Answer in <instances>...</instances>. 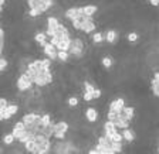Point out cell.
<instances>
[{
    "label": "cell",
    "mask_w": 159,
    "mask_h": 154,
    "mask_svg": "<svg viewBox=\"0 0 159 154\" xmlns=\"http://www.w3.org/2000/svg\"><path fill=\"white\" fill-rule=\"evenodd\" d=\"M16 86H17V89H19V92H27V90H30L31 86H33V81L30 79V77H29L26 72H23V74L19 77V79H17Z\"/></svg>",
    "instance_id": "cell-3"
},
{
    "label": "cell",
    "mask_w": 159,
    "mask_h": 154,
    "mask_svg": "<svg viewBox=\"0 0 159 154\" xmlns=\"http://www.w3.org/2000/svg\"><path fill=\"white\" fill-rule=\"evenodd\" d=\"M41 10L40 9H30V11H29V16L30 17H38V16H41Z\"/></svg>",
    "instance_id": "cell-27"
},
{
    "label": "cell",
    "mask_w": 159,
    "mask_h": 154,
    "mask_svg": "<svg viewBox=\"0 0 159 154\" xmlns=\"http://www.w3.org/2000/svg\"><path fill=\"white\" fill-rule=\"evenodd\" d=\"M158 140H159V139H158Z\"/></svg>",
    "instance_id": "cell-41"
},
{
    "label": "cell",
    "mask_w": 159,
    "mask_h": 154,
    "mask_svg": "<svg viewBox=\"0 0 159 154\" xmlns=\"http://www.w3.org/2000/svg\"><path fill=\"white\" fill-rule=\"evenodd\" d=\"M85 119H87L90 123H94V122H97V119H98V112L95 110L94 107H88L87 110H85Z\"/></svg>",
    "instance_id": "cell-8"
},
{
    "label": "cell",
    "mask_w": 159,
    "mask_h": 154,
    "mask_svg": "<svg viewBox=\"0 0 159 154\" xmlns=\"http://www.w3.org/2000/svg\"><path fill=\"white\" fill-rule=\"evenodd\" d=\"M16 140V137L13 136V133H9V134H6L3 137V143L4 144H7V146H10V144H13V141Z\"/></svg>",
    "instance_id": "cell-22"
},
{
    "label": "cell",
    "mask_w": 159,
    "mask_h": 154,
    "mask_svg": "<svg viewBox=\"0 0 159 154\" xmlns=\"http://www.w3.org/2000/svg\"><path fill=\"white\" fill-rule=\"evenodd\" d=\"M122 113L125 114V117L128 119L129 122L134 119V113H135V109L132 106H124V109H122Z\"/></svg>",
    "instance_id": "cell-14"
},
{
    "label": "cell",
    "mask_w": 159,
    "mask_h": 154,
    "mask_svg": "<svg viewBox=\"0 0 159 154\" xmlns=\"http://www.w3.org/2000/svg\"><path fill=\"white\" fill-rule=\"evenodd\" d=\"M68 129H70V124L64 120L57 122V123L54 124V131H65V133H67Z\"/></svg>",
    "instance_id": "cell-11"
},
{
    "label": "cell",
    "mask_w": 159,
    "mask_h": 154,
    "mask_svg": "<svg viewBox=\"0 0 159 154\" xmlns=\"http://www.w3.org/2000/svg\"><path fill=\"white\" fill-rule=\"evenodd\" d=\"M0 17H2V14H0Z\"/></svg>",
    "instance_id": "cell-40"
},
{
    "label": "cell",
    "mask_w": 159,
    "mask_h": 154,
    "mask_svg": "<svg viewBox=\"0 0 159 154\" xmlns=\"http://www.w3.org/2000/svg\"><path fill=\"white\" fill-rule=\"evenodd\" d=\"M138 38H139V35H138V33H129L128 35H126V40L129 41V43H135V41H138Z\"/></svg>",
    "instance_id": "cell-26"
},
{
    "label": "cell",
    "mask_w": 159,
    "mask_h": 154,
    "mask_svg": "<svg viewBox=\"0 0 159 154\" xmlns=\"http://www.w3.org/2000/svg\"><path fill=\"white\" fill-rule=\"evenodd\" d=\"M98 10V7L95 6V4H87V6L82 7V11H84L85 16H94Z\"/></svg>",
    "instance_id": "cell-12"
},
{
    "label": "cell",
    "mask_w": 159,
    "mask_h": 154,
    "mask_svg": "<svg viewBox=\"0 0 159 154\" xmlns=\"http://www.w3.org/2000/svg\"><path fill=\"white\" fill-rule=\"evenodd\" d=\"M68 58H70V52L68 51H60L57 52V60H60L61 62H67Z\"/></svg>",
    "instance_id": "cell-18"
},
{
    "label": "cell",
    "mask_w": 159,
    "mask_h": 154,
    "mask_svg": "<svg viewBox=\"0 0 159 154\" xmlns=\"http://www.w3.org/2000/svg\"><path fill=\"white\" fill-rule=\"evenodd\" d=\"M54 137L57 140H63L65 139V131H54Z\"/></svg>",
    "instance_id": "cell-32"
},
{
    "label": "cell",
    "mask_w": 159,
    "mask_h": 154,
    "mask_svg": "<svg viewBox=\"0 0 159 154\" xmlns=\"http://www.w3.org/2000/svg\"><path fill=\"white\" fill-rule=\"evenodd\" d=\"M3 4H4V0H0V14L3 11Z\"/></svg>",
    "instance_id": "cell-36"
},
{
    "label": "cell",
    "mask_w": 159,
    "mask_h": 154,
    "mask_svg": "<svg viewBox=\"0 0 159 154\" xmlns=\"http://www.w3.org/2000/svg\"><path fill=\"white\" fill-rule=\"evenodd\" d=\"M51 150H53V153L55 154H68V153H75V151H78L80 148L77 147V146H74V143H73L71 140H60L57 141V143L54 144V147H51Z\"/></svg>",
    "instance_id": "cell-1"
},
{
    "label": "cell",
    "mask_w": 159,
    "mask_h": 154,
    "mask_svg": "<svg viewBox=\"0 0 159 154\" xmlns=\"http://www.w3.org/2000/svg\"><path fill=\"white\" fill-rule=\"evenodd\" d=\"M104 40H105V37L102 35L101 33H94L92 34V43L94 44H101Z\"/></svg>",
    "instance_id": "cell-20"
},
{
    "label": "cell",
    "mask_w": 159,
    "mask_h": 154,
    "mask_svg": "<svg viewBox=\"0 0 159 154\" xmlns=\"http://www.w3.org/2000/svg\"><path fill=\"white\" fill-rule=\"evenodd\" d=\"M111 147L114 148V151H115V153H121V151H122V141H112Z\"/></svg>",
    "instance_id": "cell-23"
},
{
    "label": "cell",
    "mask_w": 159,
    "mask_h": 154,
    "mask_svg": "<svg viewBox=\"0 0 159 154\" xmlns=\"http://www.w3.org/2000/svg\"><path fill=\"white\" fill-rule=\"evenodd\" d=\"M149 3L152 6H159V0H149Z\"/></svg>",
    "instance_id": "cell-35"
},
{
    "label": "cell",
    "mask_w": 159,
    "mask_h": 154,
    "mask_svg": "<svg viewBox=\"0 0 159 154\" xmlns=\"http://www.w3.org/2000/svg\"><path fill=\"white\" fill-rule=\"evenodd\" d=\"M117 35H118V34H117L115 30H108L107 34H105V40L108 41L109 44H114L117 41Z\"/></svg>",
    "instance_id": "cell-15"
},
{
    "label": "cell",
    "mask_w": 159,
    "mask_h": 154,
    "mask_svg": "<svg viewBox=\"0 0 159 154\" xmlns=\"http://www.w3.org/2000/svg\"><path fill=\"white\" fill-rule=\"evenodd\" d=\"M124 140V136H122V133H114L112 134V137H111V141H122Z\"/></svg>",
    "instance_id": "cell-28"
},
{
    "label": "cell",
    "mask_w": 159,
    "mask_h": 154,
    "mask_svg": "<svg viewBox=\"0 0 159 154\" xmlns=\"http://www.w3.org/2000/svg\"><path fill=\"white\" fill-rule=\"evenodd\" d=\"M6 110L9 112L11 116H14V114L19 112V105H17V103H9V105H7V107H6Z\"/></svg>",
    "instance_id": "cell-19"
},
{
    "label": "cell",
    "mask_w": 159,
    "mask_h": 154,
    "mask_svg": "<svg viewBox=\"0 0 159 154\" xmlns=\"http://www.w3.org/2000/svg\"><path fill=\"white\" fill-rule=\"evenodd\" d=\"M7 65H9V61H7V60H4V58L2 57V55H0V67L3 68V69H6V68H7Z\"/></svg>",
    "instance_id": "cell-33"
},
{
    "label": "cell",
    "mask_w": 159,
    "mask_h": 154,
    "mask_svg": "<svg viewBox=\"0 0 159 154\" xmlns=\"http://www.w3.org/2000/svg\"><path fill=\"white\" fill-rule=\"evenodd\" d=\"M44 54H46V57L47 58H50L51 61L53 60H57V52H58V50H57V47H55L54 44H51L50 41L48 43H46V45H44Z\"/></svg>",
    "instance_id": "cell-5"
},
{
    "label": "cell",
    "mask_w": 159,
    "mask_h": 154,
    "mask_svg": "<svg viewBox=\"0 0 159 154\" xmlns=\"http://www.w3.org/2000/svg\"><path fill=\"white\" fill-rule=\"evenodd\" d=\"M124 106H125V101H124L122 98H118V99H115L114 102H111V105H109V110L115 112V113L118 114V113H122Z\"/></svg>",
    "instance_id": "cell-7"
},
{
    "label": "cell",
    "mask_w": 159,
    "mask_h": 154,
    "mask_svg": "<svg viewBox=\"0 0 159 154\" xmlns=\"http://www.w3.org/2000/svg\"><path fill=\"white\" fill-rule=\"evenodd\" d=\"M36 146H37V144H36L34 139H31V140H29V141H26V143H24V150L29 151V153H34Z\"/></svg>",
    "instance_id": "cell-17"
},
{
    "label": "cell",
    "mask_w": 159,
    "mask_h": 154,
    "mask_svg": "<svg viewBox=\"0 0 159 154\" xmlns=\"http://www.w3.org/2000/svg\"><path fill=\"white\" fill-rule=\"evenodd\" d=\"M111 143H112L111 139H108L105 134H104V136H101V137H98V144H99V146H102L104 148L111 147Z\"/></svg>",
    "instance_id": "cell-16"
},
{
    "label": "cell",
    "mask_w": 159,
    "mask_h": 154,
    "mask_svg": "<svg viewBox=\"0 0 159 154\" xmlns=\"http://www.w3.org/2000/svg\"><path fill=\"white\" fill-rule=\"evenodd\" d=\"M0 153H2V148H0Z\"/></svg>",
    "instance_id": "cell-39"
},
{
    "label": "cell",
    "mask_w": 159,
    "mask_h": 154,
    "mask_svg": "<svg viewBox=\"0 0 159 154\" xmlns=\"http://www.w3.org/2000/svg\"><path fill=\"white\" fill-rule=\"evenodd\" d=\"M71 41H73L71 38H67V40H60L55 47H57V50H60V51H68V50H70V45H71Z\"/></svg>",
    "instance_id": "cell-10"
},
{
    "label": "cell",
    "mask_w": 159,
    "mask_h": 154,
    "mask_svg": "<svg viewBox=\"0 0 159 154\" xmlns=\"http://www.w3.org/2000/svg\"><path fill=\"white\" fill-rule=\"evenodd\" d=\"M95 23L92 20V16H85L82 14V26H81V31L85 34H91L95 30Z\"/></svg>",
    "instance_id": "cell-4"
},
{
    "label": "cell",
    "mask_w": 159,
    "mask_h": 154,
    "mask_svg": "<svg viewBox=\"0 0 159 154\" xmlns=\"http://www.w3.org/2000/svg\"><path fill=\"white\" fill-rule=\"evenodd\" d=\"M94 99H98V98H101V95H102V92H101V89H98V88H95L94 89Z\"/></svg>",
    "instance_id": "cell-34"
},
{
    "label": "cell",
    "mask_w": 159,
    "mask_h": 154,
    "mask_svg": "<svg viewBox=\"0 0 159 154\" xmlns=\"http://www.w3.org/2000/svg\"><path fill=\"white\" fill-rule=\"evenodd\" d=\"M51 123V117L50 114H41V126H48Z\"/></svg>",
    "instance_id": "cell-25"
},
{
    "label": "cell",
    "mask_w": 159,
    "mask_h": 154,
    "mask_svg": "<svg viewBox=\"0 0 159 154\" xmlns=\"http://www.w3.org/2000/svg\"><path fill=\"white\" fill-rule=\"evenodd\" d=\"M3 112H4V110H0V122L4 120V117H3Z\"/></svg>",
    "instance_id": "cell-37"
},
{
    "label": "cell",
    "mask_w": 159,
    "mask_h": 154,
    "mask_svg": "<svg viewBox=\"0 0 159 154\" xmlns=\"http://www.w3.org/2000/svg\"><path fill=\"white\" fill-rule=\"evenodd\" d=\"M34 40H36L37 44H40L41 47H44L46 43H47V34L46 33H37L36 35H34Z\"/></svg>",
    "instance_id": "cell-13"
},
{
    "label": "cell",
    "mask_w": 159,
    "mask_h": 154,
    "mask_svg": "<svg viewBox=\"0 0 159 154\" xmlns=\"http://www.w3.org/2000/svg\"><path fill=\"white\" fill-rule=\"evenodd\" d=\"M112 64H114V60H112L111 57H104L102 58V65H104V68L109 69V68L112 67Z\"/></svg>",
    "instance_id": "cell-21"
},
{
    "label": "cell",
    "mask_w": 159,
    "mask_h": 154,
    "mask_svg": "<svg viewBox=\"0 0 159 154\" xmlns=\"http://www.w3.org/2000/svg\"><path fill=\"white\" fill-rule=\"evenodd\" d=\"M3 71H4V69H3V68H2V67H0V74H2V72H3Z\"/></svg>",
    "instance_id": "cell-38"
},
{
    "label": "cell",
    "mask_w": 159,
    "mask_h": 154,
    "mask_svg": "<svg viewBox=\"0 0 159 154\" xmlns=\"http://www.w3.org/2000/svg\"><path fill=\"white\" fill-rule=\"evenodd\" d=\"M67 105H68L70 107H75V106L78 105V98H77V96H70V98L67 99Z\"/></svg>",
    "instance_id": "cell-24"
},
{
    "label": "cell",
    "mask_w": 159,
    "mask_h": 154,
    "mask_svg": "<svg viewBox=\"0 0 159 154\" xmlns=\"http://www.w3.org/2000/svg\"><path fill=\"white\" fill-rule=\"evenodd\" d=\"M122 136H124V140H125L126 143H132V141L135 140V133L129 127L122 129Z\"/></svg>",
    "instance_id": "cell-9"
},
{
    "label": "cell",
    "mask_w": 159,
    "mask_h": 154,
    "mask_svg": "<svg viewBox=\"0 0 159 154\" xmlns=\"http://www.w3.org/2000/svg\"><path fill=\"white\" fill-rule=\"evenodd\" d=\"M70 55L73 57H77V58H81L82 54H84V43H82L81 38H74L71 41V45H70V50H68Z\"/></svg>",
    "instance_id": "cell-2"
},
{
    "label": "cell",
    "mask_w": 159,
    "mask_h": 154,
    "mask_svg": "<svg viewBox=\"0 0 159 154\" xmlns=\"http://www.w3.org/2000/svg\"><path fill=\"white\" fill-rule=\"evenodd\" d=\"M81 14H84L82 11V7H70L67 11H65V19H68L70 21H73L74 19L80 17Z\"/></svg>",
    "instance_id": "cell-6"
},
{
    "label": "cell",
    "mask_w": 159,
    "mask_h": 154,
    "mask_svg": "<svg viewBox=\"0 0 159 154\" xmlns=\"http://www.w3.org/2000/svg\"><path fill=\"white\" fill-rule=\"evenodd\" d=\"M84 89H85V92L94 94V89H95V88L92 86V84H90V82H87V81H85V82H84Z\"/></svg>",
    "instance_id": "cell-29"
},
{
    "label": "cell",
    "mask_w": 159,
    "mask_h": 154,
    "mask_svg": "<svg viewBox=\"0 0 159 154\" xmlns=\"http://www.w3.org/2000/svg\"><path fill=\"white\" fill-rule=\"evenodd\" d=\"M7 105H9V102H7L6 98H0V110H4L7 107Z\"/></svg>",
    "instance_id": "cell-31"
},
{
    "label": "cell",
    "mask_w": 159,
    "mask_h": 154,
    "mask_svg": "<svg viewBox=\"0 0 159 154\" xmlns=\"http://www.w3.org/2000/svg\"><path fill=\"white\" fill-rule=\"evenodd\" d=\"M82 99H84L85 102H91L92 99H94V95L90 94V92H84V95H82Z\"/></svg>",
    "instance_id": "cell-30"
}]
</instances>
